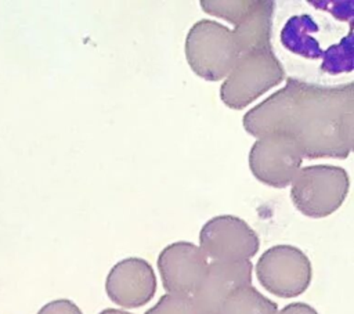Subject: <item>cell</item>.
<instances>
[{
    "label": "cell",
    "mask_w": 354,
    "mask_h": 314,
    "mask_svg": "<svg viewBox=\"0 0 354 314\" xmlns=\"http://www.w3.org/2000/svg\"><path fill=\"white\" fill-rule=\"evenodd\" d=\"M285 71L272 48L239 55L220 87L221 101L232 109H242L283 80Z\"/></svg>",
    "instance_id": "277c9868"
},
{
    "label": "cell",
    "mask_w": 354,
    "mask_h": 314,
    "mask_svg": "<svg viewBox=\"0 0 354 314\" xmlns=\"http://www.w3.org/2000/svg\"><path fill=\"white\" fill-rule=\"evenodd\" d=\"M98 314H131V313L124 311V310H119V308H105Z\"/></svg>",
    "instance_id": "d6986e66"
},
{
    "label": "cell",
    "mask_w": 354,
    "mask_h": 314,
    "mask_svg": "<svg viewBox=\"0 0 354 314\" xmlns=\"http://www.w3.org/2000/svg\"><path fill=\"white\" fill-rule=\"evenodd\" d=\"M321 69L330 75L353 69V32L350 30L337 44L322 51Z\"/></svg>",
    "instance_id": "5bb4252c"
},
{
    "label": "cell",
    "mask_w": 354,
    "mask_h": 314,
    "mask_svg": "<svg viewBox=\"0 0 354 314\" xmlns=\"http://www.w3.org/2000/svg\"><path fill=\"white\" fill-rule=\"evenodd\" d=\"M353 83L328 87L295 77L248 111L242 119L253 137L283 134L303 158L344 159L353 149Z\"/></svg>",
    "instance_id": "6da1fadb"
},
{
    "label": "cell",
    "mask_w": 354,
    "mask_h": 314,
    "mask_svg": "<svg viewBox=\"0 0 354 314\" xmlns=\"http://www.w3.org/2000/svg\"><path fill=\"white\" fill-rule=\"evenodd\" d=\"M156 286L152 266L141 257H127L118 261L105 279L108 297L124 308H137L151 302Z\"/></svg>",
    "instance_id": "9c48e42d"
},
{
    "label": "cell",
    "mask_w": 354,
    "mask_h": 314,
    "mask_svg": "<svg viewBox=\"0 0 354 314\" xmlns=\"http://www.w3.org/2000/svg\"><path fill=\"white\" fill-rule=\"evenodd\" d=\"M275 3L271 0H256L253 8L234 25V40L239 54L271 48V28Z\"/></svg>",
    "instance_id": "8fae6325"
},
{
    "label": "cell",
    "mask_w": 354,
    "mask_h": 314,
    "mask_svg": "<svg viewBox=\"0 0 354 314\" xmlns=\"http://www.w3.org/2000/svg\"><path fill=\"white\" fill-rule=\"evenodd\" d=\"M207 264V257L202 249L185 241L167 245L158 256V270L167 293L192 296Z\"/></svg>",
    "instance_id": "ba28073f"
},
{
    "label": "cell",
    "mask_w": 354,
    "mask_h": 314,
    "mask_svg": "<svg viewBox=\"0 0 354 314\" xmlns=\"http://www.w3.org/2000/svg\"><path fill=\"white\" fill-rule=\"evenodd\" d=\"M253 264L245 261H212L192 293L199 314H218L225 299L242 286L252 285Z\"/></svg>",
    "instance_id": "30bf717a"
},
{
    "label": "cell",
    "mask_w": 354,
    "mask_h": 314,
    "mask_svg": "<svg viewBox=\"0 0 354 314\" xmlns=\"http://www.w3.org/2000/svg\"><path fill=\"white\" fill-rule=\"evenodd\" d=\"M37 314H83L82 310L68 299H57L44 304Z\"/></svg>",
    "instance_id": "e0dca14e"
},
{
    "label": "cell",
    "mask_w": 354,
    "mask_h": 314,
    "mask_svg": "<svg viewBox=\"0 0 354 314\" xmlns=\"http://www.w3.org/2000/svg\"><path fill=\"white\" fill-rule=\"evenodd\" d=\"M239 55L232 30L216 21H198L187 33L185 58L191 69L205 80L224 79Z\"/></svg>",
    "instance_id": "7a4b0ae2"
},
{
    "label": "cell",
    "mask_w": 354,
    "mask_h": 314,
    "mask_svg": "<svg viewBox=\"0 0 354 314\" xmlns=\"http://www.w3.org/2000/svg\"><path fill=\"white\" fill-rule=\"evenodd\" d=\"M199 248L213 261H245L257 253L260 239L245 220L223 214L203 224L199 232Z\"/></svg>",
    "instance_id": "8992f818"
},
{
    "label": "cell",
    "mask_w": 354,
    "mask_h": 314,
    "mask_svg": "<svg viewBox=\"0 0 354 314\" xmlns=\"http://www.w3.org/2000/svg\"><path fill=\"white\" fill-rule=\"evenodd\" d=\"M318 32L317 24L310 15H293L285 24L281 32V41L283 47L297 55L306 58H321L322 51L318 40L311 33Z\"/></svg>",
    "instance_id": "7c38bea8"
},
{
    "label": "cell",
    "mask_w": 354,
    "mask_h": 314,
    "mask_svg": "<svg viewBox=\"0 0 354 314\" xmlns=\"http://www.w3.org/2000/svg\"><path fill=\"white\" fill-rule=\"evenodd\" d=\"M278 306L252 285L232 292L223 303L218 314H277Z\"/></svg>",
    "instance_id": "4fadbf2b"
},
{
    "label": "cell",
    "mask_w": 354,
    "mask_h": 314,
    "mask_svg": "<svg viewBox=\"0 0 354 314\" xmlns=\"http://www.w3.org/2000/svg\"><path fill=\"white\" fill-rule=\"evenodd\" d=\"M202 10L210 15L220 17L232 25H236L256 4V0H202Z\"/></svg>",
    "instance_id": "9a60e30c"
},
{
    "label": "cell",
    "mask_w": 354,
    "mask_h": 314,
    "mask_svg": "<svg viewBox=\"0 0 354 314\" xmlns=\"http://www.w3.org/2000/svg\"><path fill=\"white\" fill-rule=\"evenodd\" d=\"M303 155L293 140L283 134L260 137L250 148L249 167L253 176L274 188L288 187L301 167Z\"/></svg>",
    "instance_id": "52a82bcc"
},
{
    "label": "cell",
    "mask_w": 354,
    "mask_h": 314,
    "mask_svg": "<svg viewBox=\"0 0 354 314\" xmlns=\"http://www.w3.org/2000/svg\"><path fill=\"white\" fill-rule=\"evenodd\" d=\"M290 184L293 205L300 213L313 219H322L336 212L350 188L347 172L332 165L300 167Z\"/></svg>",
    "instance_id": "3957f363"
},
{
    "label": "cell",
    "mask_w": 354,
    "mask_h": 314,
    "mask_svg": "<svg viewBox=\"0 0 354 314\" xmlns=\"http://www.w3.org/2000/svg\"><path fill=\"white\" fill-rule=\"evenodd\" d=\"M144 314H199L191 296L166 293Z\"/></svg>",
    "instance_id": "2e32d148"
},
{
    "label": "cell",
    "mask_w": 354,
    "mask_h": 314,
    "mask_svg": "<svg viewBox=\"0 0 354 314\" xmlns=\"http://www.w3.org/2000/svg\"><path fill=\"white\" fill-rule=\"evenodd\" d=\"M256 277L267 292L285 299L296 297L310 286L313 267L299 248L275 245L259 257Z\"/></svg>",
    "instance_id": "5b68a950"
},
{
    "label": "cell",
    "mask_w": 354,
    "mask_h": 314,
    "mask_svg": "<svg viewBox=\"0 0 354 314\" xmlns=\"http://www.w3.org/2000/svg\"><path fill=\"white\" fill-rule=\"evenodd\" d=\"M277 314H318L314 307H311L307 303L295 302L288 306H285L282 310H279Z\"/></svg>",
    "instance_id": "ac0fdd59"
}]
</instances>
